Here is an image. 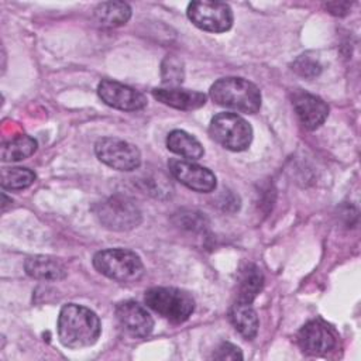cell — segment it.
Segmentation results:
<instances>
[{
    "label": "cell",
    "instance_id": "6da1fadb",
    "mask_svg": "<svg viewBox=\"0 0 361 361\" xmlns=\"http://www.w3.org/2000/svg\"><path fill=\"white\" fill-rule=\"evenodd\" d=\"M100 333V320L93 310L76 303L62 306L58 317V337L62 345L72 350L90 347Z\"/></svg>",
    "mask_w": 361,
    "mask_h": 361
},
{
    "label": "cell",
    "instance_id": "7a4b0ae2",
    "mask_svg": "<svg viewBox=\"0 0 361 361\" xmlns=\"http://www.w3.org/2000/svg\"><path fill=\"white\" fill-rule=\"evenodd\" d=\"M209 94L216 104L247 114H254L261 107L259 89L244 78H221L210 86Z\"/></svg>",
    "mask_w": 361,
    "mask_h": 361
},
{
    "label": "cell",
    "instance_id": "3957f363",
    "mask_svg": "<svg viewBox=\"0 0 361 361\" xmlns=\"http://www.w3.org/2000/svg\"><path fill=\"white\" fill-rule=\"evenodd\" d=\"M92 262L99 274L121 283L137 282L144 275V264L140 255L127 248L97 251Z\"/></svg>",
    "mask_w": 361,
    "mask_h": 361
},
{
    "label": "cell",
    "instance_id": "277c9868",
    "mask_svg": "<svg viewBox=\"0 0 361 361\" xmlns=\"http://www.w3.org/2000/svg\"><path fill=\"white\" fill-rule=\"evenodd\" d=\"M92 210L99 223L111 231H128L142 221L141 210L126 195H113L96 203Z\"/></svg>",
    "mask_w": 361,
    "mask_h": 361
},
{
    "label": "cell",
    "instance_id": "5b68a950",
    "mask_svg": "<svg viewBox=\"0 0 361 361\" xmlns=\"http://www.w3.org/2000/svg\"><path fill=\"white\" fill-rule=\"evenodd\" d=\"M144 300L149 309L172 323L186 322L195 310L193 298L188 292L172 286L151 288L145 292Z\"/></svg>",
    "mask_w": 361,
    "mask_h": 361
},
{
    "label": "cell",
    "instance_id": "8992f818",
    "mask_svg": "<svg viewBox=\"0 0 361 361\" xmlns=\"http://www.w3.org/2000/svg\"><path fill=\"white\" fill-rule=\"evenodd\" d=\"M210 137L223 148L240 152L245 151L252 141V127L235 113H219L209 124Z\"/></svg>",
    "mask_w": 361,
    "mask_h": 361
},
{
    "label": "cell",
    "instance_id": "52a82bcc",
    "mask_svg": "<svg viewBox=\"0 0 361 361\" xmlns=\"http://www.w3.org/2000/svg\"><path fill=\"white\" fill-rule=\"evenodd\" d=\"M94 154L104 165L123 172L134 171L141 165L140 149L134 144L116 137L99 138L94 144Z\"/></svg>",
    "mask_w": 361,
    "mask_h": 361
},
{
    "label": "cell",
    "instance_id": "ba28073f",
    "mask_svg": "<svg viewBox=\"0 0 361 361\" xmlns=\"http://www.w3.org/2000/svg\"><path fill=\"white\" fill-rule=\"evenodd\" d=\"M186 14L193 25L209 32H224L233 25V10L221 1H192Z\"/></svg>",
    "mask_w": 361,
    "mask_h": 361
},
{
    "label": "cell",
    "instance_id": "9c48e42d",
    "mask_svg": "<svg viewBox=\"0 0 361 361\" xmlns=\"http://www.w3.org/2000/svg\"><path fill=\"white\" fill-rule=\"evenodd\" d=\"M168 169L176 180L195 192L210 193L217 186L216 175L209 168L193 161L171 158L168 161Z\"/></svg>",
    "mask_w": 361,
    "mask_h": 361
},
{
    "label": "cell",
    "instance_id": "30bf717a",
    "mask_svg": "<svg viewBox=\"0 0 361 361\" xmlns=\"http://www.w3.org/2000/svg\"><path fill=\"white\" fill-rule=\"evenodd\" d=\"M97 94L107 106L124 111H137L147 106L144 93L111 79H103L99 83Z\"/></svg>",
    "mask_w": 361,
    "mask_h": 361
},
{
    "label": "cell",
    "instance_id": "8fae6325",
    "mask_svg": "<svg viewBox=\"0 0 361 361\" xmlns=\"http://www.w3.org/2000/svg\"><path fill=\"white\" fill-rule=\"evenodd\" d=\"M298 344L307 355H323L336 347L337 336L327 323L314 319L302 326L298 333Z\"/></svg>",
    "mask_w": 361,
    "mask_h": 361
},
{
    "label": "cell",
    "instance_id": "7c38bea8",
    "mask_svg": "<svg viewBox=\"0 0 361 361\" xmlns=\"http://www.w3.org/2000/svg\"><path fill=\"white\" fill-rule=\"evenodd\" d=\"M116 319L120 327L134 338H144L154 329L152 316L134 300H124L116 306Z\"/></svg>",
    "mask_w": 361,
    "mask_h": 361
},
{
    "label": "cell",
    "instance_id": "4fadbf2b",
    "mask_svg": "<svg viewBox=\"0 0 361 361\" xmlns=\"http://www.w3.org/2000/svg\"><path fill=\"white\" fill-rule=\"evenodd\" d=\"M292 104L302 126L310 131L319 128L329 116V106L326 102L322 97L303 90L293 94Z\"/></svg>",
    "mask_w": 361,
    "mask_h": 361
},
{
    "label": "cell",
    "instance_id": "5bb4252c",
    "mask_svg": "<svg viewBox=\"0 0 361 361\" xmlns=\"http://www.w3.org/2000/svg\"><path fill=\"white\" fill-rule=\"evenodd\" d=\"M152 96L158 102L178 110H196L206 104L204 93L182 87H155L152 89Z\"/></svg>",
    "mask_w": 361,
    "mask_h": 361
},
{
    "label": "cell",
    "instance_id": "9a60e30c",
    "mask_svg": "<svg viewBox=\"0 0 361 361\" xmlns=\"http://www.w3.org/2000/svg\"><path fill=\"white\" fill-rule=\"evenodd\" d=\"M24 269L28 276L39 281H61L68 269L62 261L48 255H32L25 259Z\"/></svg>",
    "mask_w": 361,
    "mask_h": 361
},
{
    "label": "cell",
    "instance_id": "2e32d148",
    "mask_svg": "<svg viewBox=\"0 0 361 361\" xmlns=\"http://www.w3.org/2000/svg\"><path fill=\"white\" fill-rule=\"evenodd\" d=\"M264 286V275L261 269L254 264H247L241 268L237 282V299L235 302L252 303Z\"/></svg>",
    "mask_w": 361,
    "mask_h": 361
},
{
    "label": "cell",
    "instance_id": "e0dca14e",
    "mask_svg": "<svg viewBox=\"0 0 361 361\" xmlns=\"http://www.w3.org/2000/svg\"><path fill=\"white\" fill-rule=\"evenodd\" d=\"M166 148L185 159L195 161L203 157V145L192 134L183 130H172L166 135Z\"/></svg>",
    "mask_w": 361,
    "mask_h": 361
},
{
    "label": "cell",
    "instance_id": "ac0fdd59",
    "mask_svg": "<svg viewBox=\"0 0 361 361\" xmlns=\"http://www.w3.org/2000/svg\"><path fill=\"white\" fill-rule=\"evenodd\" d=\"M230 322L234 329L247 340H252L258 333L259 320L257 312L252 309L251 303L235 302L228 312Z\"/></svg>",
    "mask_w": 361,
    "mask_h": 361
},
{
    "label": "cell",
    "instance_id": "d6986e66",
    "mask_svg": "<svg viewBox=\"0 0 361 361\" xmlns=\"http://www.w3.org/2000/svg\"><path fill=\"white\" fill-rule=\"evenodd\" d=\"M94 17L104 27H120L130 20L131 7L124 1H103L96 6Z\"/></svg>",
    "mask_w": 361,
    "mask_h": 361
},
{
    "label": "cell",
    "instance_id": "ffe728a7",
    "mask_svg": "<svg viewBox=\"0 0 361 361\" xmlns=\"http://www.w3.org/2000/svg\"><path fill=\"white\" fill-rule=\"evenodd\" d=\"M38 142L35 138L20 134L1 145V159L4 162H17L31 157L37 151Z\"/></svg>",
    "mask_w": 361,
    "mask_h": 361
},
{
    "label": "cell",
    "instance_id": "44dd1931",
    "mask_svg": "<svg viewBox=\"0 0 361 361\" xmlns=\"http://www.w3.org/2000/svg\"><path fill=\"white\" fill-rule=\"evenodd\" d=\"M35 180V173L28 168L14 166L1 171V186L7 190H23L31 186Z\"/></svg>",
    "mask_w": 361,
    "mask_h": 361
},
{
    "label": "cell",
    "instance_id": "7402d4cb",
    "mask_svg": "<svg viewBox=\"0 0 361 361\" xmlns=\"http://www.w3.org/2000/svg\"><path fill=\"white\" fill-rule=\"evenodd\" d=\"M161 76L165 85H169V87H178L185 76L182 61L175 56H166L161 65Z\"/></svg>",
    "mask_w": 361,
    "mask_h": 361
},
{
    "label": "cell",
    "instance_id": "603a6c76",
    "mask_svg": "<svg viewBox=\"0 0 361 361\" xmlns=\"http://www.w3.org/2000/svg\"><path fill=\"white\" fill-rule=\"evenodd\" d=\"M322 68L323 66L319 58L312 56L310 54H303L298 56L292 63V71L305 79H313L319 76L322 72Z\"/></svg>",
    "mask_w": 361,
    "mask_h": 361
},
{
    "label": "cell",
    "instance_id": "cb8c5ba5",
    "mask_svg": "<svg viewBox=\"0 0 361 361\" xmlns=\"http://www.w3.org/2000/svg\"><path fill=\"white\" fill-rule=\"evenodd\" d=\"M175 223L189 231H202L209 224L207 219L197 210H180L175 214Z\"/></svg>",
    "mask_w": 361,
    "mask_h": 361
},
{
    "label": "cell",
    "instance_id": "d4e9b609",
    "mask_svg": "<svg viewBox=\"0 0 361 361\" xmlns=\"http://www.w3.org/2000/svg\"><path fill=\"white\" fill-rule=\"evenodd\" d=\"M214 360H243L241 350L231 343H221L213 353Z\"/></svg>",
    "mask_w": 361,
    "mask_h": 361
},
{
    "label": "cell",
    "instance_id": "484cf974",
    "mask_svg": "<svg viewBox=\"0 0 361 361\" xmlns=\"http://www.w3.org/2000/svg\"><path fill=\"white\" fill-rule=\"evenodd\" d=\"M326 8L334 14V16H344L348 13V8H350V3L347 1H343V3H327L326 4Z\"/></svg>",
    "mask_w": 361,
    "mask_h": 361
}]
</instances>
